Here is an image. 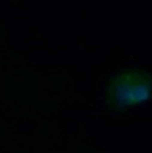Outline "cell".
Listing matches in <instances>:
<instances>
[{
	"instance_id": "6da1fadb",
	"label": "cell",
	"mask_w": 152,
	"mask_h": 153,
	"mask_svg": "<svg viewBox=\"0 0 152 153\" xmlns=\"http://www.w3.org/2000/svg\"><path fill=\"white\" fill-rule=\"evenodd\" d=\"M152 95V76L144 71H125L112 80L110 100L115 107L128 108L147 101Z\"/></svg>"
}]
</instances>
